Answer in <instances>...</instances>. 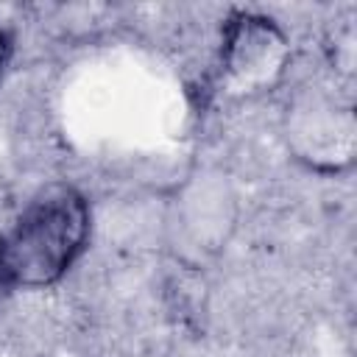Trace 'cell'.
<instances>
[{
	"label": "cell",
	"instance_id": "obj_2",
	"mask_svg": "<svg viewBox=\"0 0 357 357\" xmlns=\"http://www.w3.org/2000/svg\"><path fill=\"white\" fill-rule=\"evenodd\" d=\"M287 39L257 14H234L223 28L220 81L240 95L268 89L287 64Z\"/></svg>",
	"mask_w": 357,
	"mask_h": 357
},
{
	"label": "cell",
	"instance_id": "obj_3",
	"mask_svg": "<svg viewBox=\"0 0 357 357\" xmlns=\"http://www.w3.org/2000/svg\"><path fill=\"white\" fill-rule=\"evenodd\" d=\"M11 53H14V42H11L8 31L0 28V75L6 73V67H8V61H11Z\"/></svg>",
	"mask_w": 357,
	"mask_h": 357
},
{
	"label": "cell",
	"instance_id": "obj_1",
	"mask_svg": "<svg viewBox=\"0 0 357 357\" xmlns=\"http://www.w3.org/2000/svg\"><path fill=\"white\" fill-rule=\"evenodd\" d=\"M89 237V206L67 184L39 192L0 234V287H45L81 257Z\"/></svg>",
	"mask_w": 357,
	"mask_h": 357
}]
</instances>
